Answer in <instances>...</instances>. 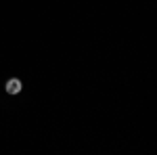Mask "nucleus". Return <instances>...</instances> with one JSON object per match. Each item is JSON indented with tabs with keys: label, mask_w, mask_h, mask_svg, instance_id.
Instances as JSON below:
<instances>
[{
	"label": "nucleus",
	"mask_w": 157,
	"mask_h": 155,
	"mask_svg": "<svg viewBox=\"0 0 157 155\" xmlns=\"http://www.w3.org/2000/svg\"><path fill=\"white\" fill-rule=\"evenodd\" d=\"M21 88H23V84H21V80H17V78H11V80L6 82V92H9V95H19Z\"/></svg>",
	"instance_id": "obj_1"
}]
</instances>
